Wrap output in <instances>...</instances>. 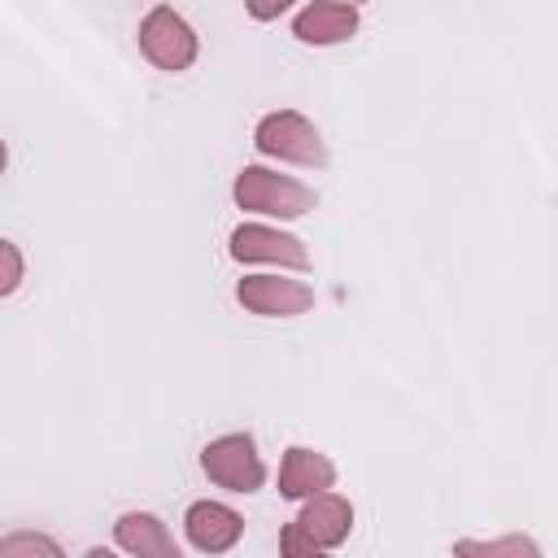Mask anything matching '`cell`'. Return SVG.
Returning <instances> with one entry per match:
<instances>
[{
  "instance_id": "30bf717a",
  "label": "cell",
  "mask_w": 558,
  "mask_h": 558,
  "mask_svg": "<svg viewBox=\"0 0 558 558\" xmlns=\"http://www.w3.org/2000/svg\"><path fill=\"white\" fill-rule=\"evenodd\" d=\"M336 484V466L318 453V449H305V445H292L279 462V493L288 501H305L310 493H323Z\"/></svg>"
},
{
  "instance_id": "e0dca14e",
  "label": "cell",
  "mask_w": 558,
  "mask_h": 558,
  "mask_svg": "<svg viewBox=\"0 0 558 558\" xmlns=\"http://www.w3.org/2000/svg\"><path fill=\"white\" fill-rule=\"evenodd\" d=\"M349 4H362V0H349Z\"/></svg>"
},
{
  "instance_id": "3957f363",
  "label": "cell",
  "mask_w": 558,
  "mask_h": 558,
  "mask_svg": "<svg viewBox=\"0 0 558 558\" xmlns=\"http://www.w3.org/2000/svg\"><path fill=\"white\" fill-rule=\"evenodd\" d=\"M257 153L279 157V161H296V166H327V144L318 135V126L296 113V109H275L257 122L253 131Z\"/></svg>"
},
{
  "instance_id": "277c9868",
  "label": "cell",
  "mask_w": 558,
  "mask_h": 558,
  "mask_svg": "<svg viewBox=\"0 0 558 558\" xmlns=\"http://www.w3.org/2000/svg\"><path fill=\"white\" fill-rule=\"evenodd\" d=\"M140 52L157 65V70H187L196 61V31L187 26L183 13H174L170 4H157L144 13L140 22Z\"/></svg>"
},
{
  "instance_id": "8992f818",
  "label": "cell",
  "mask_w": 558,
  "mask_h": 558,
  "mask_svg": "<svg viewBox=\"0 0 558 558\" xmlns=\"http://www.w3.org/2000/svg\"><path fill=\"white\" fill-rule=\"evenodd\" d=\"M235 301L262 318H296L314 305V288L301 279H279V275H244L235 283Z\"/></svg>"
},
{
  "instance_id": "8fae6325",
  "label": "cell",
  "mask_w": 558,
  "mask_h": 558,
  "mask_svg": "<svg viewBox=\"0 0 558 558\" xmlns=\"http://www.w3.org/2000/svg\"><path fill=\"white\" fill-rule=\"evenodd\" d=\"M113 541L118 549L126 554H140V558H179L174 549V536L166 532V523L157 514H144V510H131L113 523Z\"/></svg>"
},
{
  "instance_id": "6da1fadb",
  "label": "cell",
  "mask_w": 558,
  "mask_h": 558,
  "mask_svg": "<svg viewBox=\"0 0 558 558\" xmlns=\"http://www.w3.org/2000/svg\"><path fill=\"white\" fill-rule=\"evenodd\" d=\"M349 527H353V506H349V497L323 488V493H310V497H305L301 514L283 527L279 549L292 554V558H296V554H323V549H336V545L349 536Z\"/></svg>"
},
{
  "instance_id": "5bb4252c",
  "label": "cell",
  "mask_w": 558,
  "mask_h": 558,
  "mask_svg": "<svg viewBox=\"0 0 558 558\" xmlns=\"http://www.w3.org/2000/svg\"><path fill=\"white\" fill-rule=\"evenodd\" d=\"M17 283H22V253L17 244L0 240V296H9Z\"/></svg>"
},
{
  "instance_id": "7c38bea8",
  "label": "cell",
  "mask_w": 558,
  "mask_h": 558,
  "mask_svg": "<svg viewBox=\"0 0 558 558\" xmlns=\"http://www.w3.org/2000/svg\"><path fill=\"white\" fill-rule=\"evenodd\" d=\"M458 554H488V558H541L536 541L527 536H506V541H458Z\"/></svg>"
},
{
  "instance_id": "9a60e30c",
  "label": "cell",
  "mask_w": 558,
  "mask_h": 558,
  "mask_svg": "<svg viewBox=\"0 0 558 558\" xmlns=\"http://www.w3.org/2000/svg\"><path fill=\"white\" fill-rule=\"evenodd\" d=\"M296 0H244V9H248V17H257V22H275L279 13H288Z\"/></svg>"
},
{
  "instance_id": "9c48e42d",
  "label": "cell",
  "mask_w": 558,
  "mask_h": 558,
  "mask_svg": "<svg viewBox=\"0 0 558 558\" xmlns=\"http://www.w3.org/2000/svg\"><path fill=\"white\" fill-rule=\"evenodd\" d=\"M353 31H357V9L344 4V0H314V4H305V9L296 13V22H292V35H296L301 44H318V48L344 44Z\"/></svg>"
},
{
  "instance_id": "ba28073f",
  "label": "cell",
  "mask_w": 558,
  "mask_h": 558,
  "mask_svg": "<svg viewBox=\"0 0 558 558\" xmlns=\"http://www.w3.org/2000/svg\"><path fill=\"white\" fill-rule=\"evenodd\" d=\"M183 532H187L192 549H201V554H227L240 541L244 519L231 506H222V501H192L187 514H183Z\"/></svg>"
},
{
  "instance_id": "2e32d148",
  "label": "cell",
  "mask_w": 558,
  "mask_h": 558,
  "mask_svg": "<svg viewBox=\"0 0 558 558\" xmlns=\"http://www.w3.org/2000/svg\"><path fill=\"white\" fill-rule=\"evenodd\" d=\"M4 161H9V153H4V140H0V174H4Z\"/></svg>"
},
{
  "instance_id": "4fadbf2b",
  "label": "cell",
  "mask_w": 558,
  "mask_h": 558,
  "mask_svg": "<svg viewBox=\"0 0 558 558\" xmlns=\"http://www.w3.org/2000/svg\"><path fill=\"white\" fill-rule=\"evenodd\" d=\"M0 554H48V558H57L61 545L52 536H39V532H13V536L0 541Z\"/></svg>"
},
{
  "instance_id": "52a82bcc",
  "label": "cell",
  "mask_w": 558,
  "mask_h": 558,
  "mask_svg": "<svg viewBox=\"0 0 558 558\" xmlns=\"http://www.w3.org/2000/svg\"><path fill=\"white\" fill-rule=\"evenodd\" d=\"M231 257L235 262H275L288 270H305L310 253L296 235L279 231V227H262V222H240L231 231Z\"/></svg>"
},
{
  "instance_id": "7a4b0ae2",
  "label": "cell",
  "mask_w": 558,
  "mask_h": 558,
  "mask_svg": "<svg viewBox=\"0 0 558 558\" xmlns=\"http://www.w3.org/2000/svg\"><path fill=\"white\" fill-rule=\"evenodd\" d=\"M235 205L248 209V214H270V218H301L318 205L314 187L288 179V174H275L266 166H244L235 174V187H231Z\"/></svg>"
},
{
  "instance_id": "5b68a950",
  "label": "cell",
  "mask_w": 558,
  "mask_h": 558,
  "mask_svg": "<svg viewBox=\"0 0 558 558\" xmlns=\"http://www.w3.org/2000/svg\"><path fill=\"white\" fill-rule=\"evenodd\" d=\"M201 471L227 493H257L266 480V466H262L248 432H231V436L209 440L201 453Z\"/></svg>"
}]
</instances>
